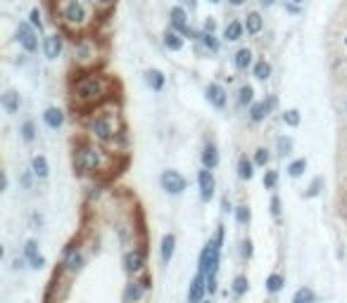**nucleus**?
<instances>
[{
	"label": "nucleus",
	"instance_id": "6e6552de",
	"mask_svg": "<svg viewBox=\"0 0 347 303\" xmlns=\"http://www.w3.org/2000/svg\"><path fill=\"white\" fill-rule=\"evenodd\" d=\"M17 40L22 43V48H24L27 52H36L38 50V38H36V34L31 31L29 24H19L17 26Z\"/></svg>",
	"mask_w": 347,
	"mask_h": 303
},
{
	"label": "nucleus",
	"instance_id": "864d4df0",
	"mask_svg": "<svg viewBox=\"0 0 347 303\" xmlns=\"http://www.w3.org/2000/svg\"><path fill=\"white\" fill-rule=\"evenodd\" d=\"M295 2H302V0H295Z\"/></svg>",
	"mask_w": 347,
	"mask_h": 303
},
{
	"label": "nucleus",
	"instance_id": "e433bc0d",
	"mask_svg": "<svg viewBox=\"0 0 347 303\" xmlns=\"http://www.w3.org/2000/svg\"><path fill=\"white\" fill-rule=\"evenodd\" d=\"M22 138H24L27 142H31V140L36 138V126H34V121H27V124L22 126Z\"/></svg>",
	"mask_w": 347,
	"mask_h": 303
},
{
	"label": "nucleus",
	"instance_id": "dca6fc26",
	"mask_svg": "<svg viewBox=\"0 0 347 303\" xmlns=\"http://www.w3.org/2000/svg\"><path fill=\"white\" fill-rule=\"evenodd\" d=\"M262 26H264L262 14H259V12H247V17H245V31L247 34H250V36H257V34L262 31Z\"/></svg>",
	"mask_w": 347,
	"mask_h": 303
},
{
	"label": "nucleus",
	"instance_id": "393cba45",
	"mask_svg": "<svg viewBox=\"0 0 347 303\" xmlns=\"http://www.w3.org/2000/svg\"><path fill=\"white\" fill-rule=\"evenodd\" d=\"M173 244H176V237H173V234H164V237H162V260H164V263L171 260Z\"/></svg>",
	"mask_w": 347,
	"mask_h": 303
},
{
	"label": "nucleus",
	"instance_id": "49530a36",
	"mask_svg": "<svg viewBox=\"0 0 347 303\" xmlns=\"http://www.w3.org/2000/svg\"><path fill=\"white\" fill-rule=\"evenodd\" d=\"M221 240H224V228H219V230H217V234H214V240H212V244H217V246L221 249Z\"/></svg>",
	"mask_w": 347,
	"mask_h": 303
},
{
	"label": "nucleus",
	"instance_id": "f8f14e48",
	"mask_svg": "<svg viewBox=\"0 0 347 303\" xmlns=\"http://www.w3.org/2000/svg\"><path fill=\"white\" fill-rule=\"evenodd\" d=\"M143 266H145V256L140 251H128L124 256V268L128 272H138V270H143Z\"/></svg>",
	"mask_w": 347,
	"mask_h": 303
},
{
	"label": "nucleus",
	"instance_id": "39448f33",
	"mask_svg": "<svg viewBox=\"0 0 347 303\" xmlns=\"http://www.w3.org/2000/svg\"><path fill=\"white\" fill-rule=\"evenodd\" d=\"M159 185L164 190L166 194H183L186 190V178H183L179 170H164L159 176Z\"/></svg>",
	"mask_w": 347,
	"mask_h": 303
},
{
	"label": "nucleus",
	"instance_id": "412c9836",
	"mask_svg": "<svg viewBox=\"0 0 347 303\" xmlns=\"http://www.w3.org/2000/svg\"><path fill=\"white\" fill-rule=\"evenodd\" d=\"M24 254H27V258L31 260V268H36V270H38V268L46 266V258L36 254V242H34V240L27 242V249H24Z\"/></svg>",
	"mask_w": 347,
	"mask_h": 303
},
{
	"label": "nucleus",
	"instance_id": "5701e85b",
	"mask_svg": "<svg viewBox=\"0 0 347 303\" xmlns=\"http://www.w3.org/2000/svg\"><path fill=\"white\" fill-rule=\"evenodd\" d=\"M81 263H83V258H81V254H79L76 249H72L69 254H67L64 266H67V270H69V272H79V270H81Z\"/></svg>",
	"mask_w": 347,
	"mask_h": 303
},
{
	"label": "nucleus",
	"instance_id": "a19ab883",
	"mask_svg": "<svg viewBox=\"0 0 347 303\" xmlns=\"http://www.w3.org/2000/svg\"><path fill=\"white\" fill-rule=\"evenodd\" d=\"M255 164L257 166H266V164H269V152H266L264 147H259V150L255 152Z\"/></svg>",
	"mask_w": 347,
	"mask_h": 303
},
{
	"label": "nucleus",
	"instance_id": "f3484780",
	"mask_svg": "<svg viewBox=\"0 0 347 303\" xmlns=\"http://www.w3.org/2000/svg\"><path fill=\"white\" fill-rule=\"evenodd\" d=\"M62 52V36H48L46 38V57L48 60H57Z\"/></svg>",
	"mask_w": 347,
	"mask_h": 303
},
{
	"label": "nucleus",
	"instance_id": "7ed1b4c3",
	"mask_svg": "<svg viewBox=\"0 0 347 303\" xmlns=\"http://www.w3.org/2000/svg\"><path fill=\"white\" fill-rule=\"evenodd\" d=\"M217 270H219V246L210 242L200 254V272H205L207 277H214Z\"/></svg>",
	"mask_w": 347,
	"mask_h": 303
},
{
	"label": "nucleus",
	"instance_id": "1a4fd4ad",
	"mask_svg": "<svg viewBox=\"0 0 347 303\" xmlns=\"http://www.w3.org/2000/svg\"><path fill=\"white\" fill-rule=\"evenodd\" d=\"M198 182H200V196H202V202H210L212 196H214V188H217L212 170L210 168H202L200 173H198Z\"/></svg>",
	"mask_w": 347,
	"mask_h": 303
},
{
	"label": "nucleus",
	"instance_id": "3c124183",
	"mask_svg": "<svg viewBox=\"0 0 347 303\" xmlns=\"http://www.w3.org/2000/svg\"><path fill=\"white\" fill-rule=\"evenodd\" d=\"M93 2H98V5H112L114 0H93Z\"/></svg>",
	"mask_w": 347,
	"mask_h": 303
},
{
	"label": "nucleus",
	"instance_id": "4be33fe9",
	"mask_svg": "<svg viewBox=\"0 0 347 303\" xmlns=\"http://www.w3.org/2000/svg\"><path fill=\"white\" fill-rule=\"evenodd\" d=\"M145 80H147V86H150L152 90H162V88H164V76H162V72H157V69L145 72Z\"/></svg>",
	"mask_w": 347,
	"mask_h": 303
},
{
	"label": "nucleus",
	"instance_id": "7c9ffc66",
	"mask_svg": "<svg viewBox=\"0 0 347 303\" xmlns=\"http://www.w3.org/2000/svg\"><path fill=\"white\" fill-rule=\"evenodd\" d=\"M269 76H271V64L266 62V60H259V62L255 64V78L266 80Z\"/></svg>",
	"mask_w": 347,
	"mask_h": 303
},
{
	"label": "nucleus",
	"instance_id": "79ce46f5",
	"mask_svg": "<svg viewBox=\"0 0 347 303\" xmlns=\"http://www.w3.org/2000/svg\"><path fill=\"white\" fill-rule=\"evenodd\" d=\"M29 19H31V24H34V26H36L38 31L43 28V22H41V12H38V10H31V14H29Z\"/></svg>",
	"mask_w": 347,
	"mask_h": 303
},
{
	"label": "nucleus",
	"instance_id": "473e14b6",
	"mask_svg": "<svg viewBox=\"0 0 347 303\" xmlns=\"http://www.w3.org/2000/svg\"><path fill=\"white\" fill-rule=\"evenodd\" d=\"M247 286H250V284H247V277L245 275H238L236 280H233V294L243 296L247 292Z\"/></svg>",
	"mask_w": 347,
	"mask_h": 303
},
{
	"label": "nucleus",
	"instance_id": "423d86ee",
	"mask_svg": "<svg viewBox=\"0 0 347 303\" xmlns=\"http://www.w3.org/2000/svg\"><path fill=\"white\" fill-rule=\"evenodd\" d=\"M62 17L69 26H81L83 22H86V8H83L79 0H69L62 12Z\"/></svg>",
	"mask_w": 347,
	"mask_h": 303
},
{
	"label": "nucleus",
	"instance_id": "ea45409f",
	"mask_svg": "<svg viewBox=\"0 0 347 303\" xmlns=\"http://www.w3.org/2000/svg\"><path fill=\"white\" fill-rule=\"evenodd\" d=\"M276 182H278V173H276V170H266V176H264V188H266V190H274V188H276Z\"/></svg>",
	"mask_w": 347,
	"mask_h": 303
},
{
	"label": "nucleus",
	"instance_id": "37998d69",
	"mask_svg": "<svg viewBox=\"0 0 347 303\" xmlns=\"http://www.w3.org/2000/svg\"><path fill=\"white\" fill-rule=\"evenodd\" d=\"M321 185H323V180H321V178H316V180H314V182H311V188H309V192H307V196H316V194H319Z\"/></svg>",
	"mask_w": 347,
	"mask_h": 303
},
{
	"label": "nucleus",
	"instance_id": "20e7f679",
	"mask_svg": "<svg viewBox=\"0 0 347 303\" xmlns=\"http://www.w3.org/2000/svg\"><path fill=\"white\" fill-rule=\"evenodd\" d=\"M91 133L102 140V142H110L112 138H114V124H112V116L102 114V116H95L91 121Z\"/></svg>",
	"mask_w": 347,
	"mask_h": 303
},
{
	"label": "nucleus",
	"instance_id": "c756f323",
	"mask_svg": "<svg viewBox=\"0 0 347 303\" xmlns=\"http://www.w3.org/2000/svg\"><path fill=\"white\" fill-rule=\"evenodd\" d=\"M31 170L36 173L38 178H46V176H48V161H46V156H41V154H38V156H34V159H31Z\"/></svg>",
	"mask_w": 347,
	"mask_h": 303
},
{
	"label": "nucleus",
	"instance_id": "8fccbe9b",
	"mask_svg": "<svg viewBox=\"0 0 347 303\" xmlns=\"http://www.w3.org/2000/svg\"><path fill=\"white\" fill-rule=\"evenodd\" d=\"M259 2H262V5H264V8H271V5H274L276 0H259Z\"/></svg>",
	"mask_w": 347,
	"mask_h": 303
},
{
	"label": "nucleus",
	"instance_id": "5fc2aeb1",
	"mask_svg": "<svg viewBox=\"0 0 347 303\" xmlns=\"http://www.w3.org/2000/svg\"><path fill=\"white\" fill-rule=\"evenodd\" d=\"M345 45H347V38H345Z\"/></svg>",
	"mask_w": 347,
	"mask_h": 303
},
{
	"label": "nucleus",
	"instance_id": "cd10ccee",
	"mask_svg": "<svg viewBox=\"0 0 347 303\" xmlns=\"http://www.w3.org/2000/svg\"><path fill=\"white\" fill-rule=\"evenodd\" d=\"M238 176L243 180H250L252 176H255V170H252V161L247 159V156H240L238 159Z\"/></svg>",
	"mask_w": 347,
	"mask_h": 303
},
{
	"label": "nucleus",
	"instance_id": "f704fd0d",
	"mask_svg": "<svg viewBox=\"0 0 347 303\" xmlns=\"http://www.w3.org/2000/svg\"><path fill=\"white\" fill-rule=\"evenodd\" d=\"M200 40L205 43V48H207V50H212V52H217V50H219V43H217V38L212 36L210 31H205V34L200 36Z\"/></svg>",
	"mask_w": 347,
	"mask_h": 303
},
{
	"label": "nucleus",
	"instance_id": "a211bd4d",
	"mask_svg": "<svg viewBox=\"0 0 347 303\" xmlns=\"http://www.w3.org/2000/svg\"><path fill=\"white\" fill-rule=\"evenodd\" d=\"M202 166H205V168H210V170L219 166V152H217L214 144H207V147L202 150Z\"/></svg>",
	"mask_w": 347,
	"mask_h": 303
},
{
	"label": "nucleus",
	"instance_id": "0eeeda50",
	"mask_svg": "<svg viewBox=\"0 0 347 303\" xmlns=\"http://www.w3.org/2000/svg\"><path fill=\"white\" fill-rule=\"evenodd\" d=\"M171 26L179 31V34H183V36H191V38H200L202 34H195L193 28H188V14H186V10L183 8H171Z\"/></svg>",
	"mask_w": 347,
	"mask_h": 303
},
{
	"label": "nucleus",
	"instance_id": "2f4dec72",
	"mask_svg": "<svg viewBox=\"0 0 347 303\" xmlns=\"http://www.w3.org/2000/svg\"><path fill=\"white\" fill-rule=\"evenodd\" d=\"M252 100H255V90H252V86H243V88H240V98H238L240 107L252 104Z\"/></svg>",
	"mask_w": 347,
	"mask_h": 303
},
{
	"label": "nucleus",
	"instance_id": "ddd939ff",
	"mask_svg": "<svg viewBox=\"0 0 347 303\" xmlns=\"http://www.w3.org/2000/svg\"><path fill=\"white\" fill-rule=\"evenodd\" d=\"M43 121H46V126H48V128H53V130L62 128V124H64L62 109H57V107L46 109V114H43Z\"/></svg>",
	"mask_w": 347,
	"mask_h": 303
},
{
	"label": "nucleus",
	"instance_id": "9b49d317",
	"mask_svg": "<svg viewBox=\"0 0 347 303\" xmlns=\"http://www.w3.org/2000/svg\"><path fill=\"white\" fill-rule=\"evenodd\" d=\"M207 100H210L217 109L226 107V90H224V86H219V83H210V86H207Z\"/></svg>",
	"mask_w": 347,
	"mask_h": 303
},
{
	"label": "nucleus",
	"instance_id": "b1692460",
	"mask_svg": "<svg viewBox=\"0 0 347 303\" xmlns=\"http://www.w3.org/2000/svg\"><path fill=\"white\" fill-rule=\"evenodd\" d=\"M183 34H179V31H166L164 34V45L166 48H169V50H173V52H176V50H181L183 48Z\"/></svg>",
	"mask_w": 347,
	"mask_h": 303
},
{
	"label": "nucleus",
	"instance_id": "c85d7f7f",
	"mask_svg": "<svg viewBox=\"0 0 347 303\" xmlns=\"http://www.w3.org/2000/svg\"><path fill=\"white\" fill-rule=\"evenodd\" d=\"M314 301H316V294L311 292L309 286H302V289H297L295 296H292V303H314Z\"/></svg>",
	"mask_w": 347,
	"mask_h": 303
},
{
	"label": "nucleus",
	"instance_id": "2eb2a0df",
	"mask_svg": "<svg viewBox=\"0 0 347 303\" xmlns=\"http://www.w3.org/2000/svg\"><path fill=\"white\" fill-rule=\"evenodd\" d=\"M145 289H147V280H145V282H133V284H128L126 292H124V301H126V303L140 301V296H143Z\"/></svg>",
	"mask_w": 347,
	"mask_h": 303
},
{
	"label": "nucleus",
	"instance_id": "72a5a7b5",
	"mask_svg": "<svg viewBox=\"0 0 347 303\" xmlns=\"http://www.w3.org/2000/svg\"><path fill=\"white\" fill-rule=\"evenodd\" d=\"M304 168H307V159H297V161H292L290 166H288V173H290L292 178H297V176L304 173Z\"/></svg>",
	"mask_w": 347,
	"mask_h": 303
},
{
	"label": "nucleus",
	"instance_id": "de8ad7c7",
	"mask_svg": "<svg viewBox=\"0 0 347 303\" xmlns=\"http://www.w3.org/2000/svg\"><path fill=\"white\" fill-rule=\"evenodd\" d=\"M205 31H214V22H212V19H207V22H205Z\"/></svg>",
	"mask_w": 347,
	"mask_h": 303
},
{
	"label": "nucleus",
	"instance_id": "6ab92c4d",
	"mask_svg": "<svg viewBox=\"0 0 347 303\" xmlns=\"http://www.w3.org/2000/svg\"><path fill=\"white\" fill-rule=\"evenodd\" d=\"M243 31H245V24H240L238 19H233V22H229L226 28H224V38L231 40V43H233V40H240V38H243Z\"/></svg>",
	"mask_w": 347,
	"mask_h": 303
},
{
	"label": "nucleus",
	"instance_id": "603ef678",
	"mask_svg": "<svg viewBox=\"0 0 347 303\" xmlns=\"http://www.w3.org/2000/svg\"><path fill=\"white\" fill-rule=\"evenodd\" d=\"M210 2H221V0H210Z\"/></svg>",
	"mask_w": 347,
	"mask_h": 303
},
{
	"label": "nucleus",
	"instance_id": "bb28decb",
	"mask_svg": "<svg viewBox=\"0 0 347 303\" xmlns=\"http://www.w3.org/2000/svg\"><path fill=\"white\" fill-rule=\"evenodd\" d=\"M266 114H269V104H266V102H257V104H252V107H250V118H252L255 124L264 121Z\"/></svg>",
	"mask_w": 347,
	"mask_h": 303
},
{
	"label": "nucleus",
	"instance_id": "4c0bfd02",
	"mask_svg": "<svg viewBox=\"0 0 347 303\" xmlns=\"http://www.w3.org/2000/svg\"><path fill=\"white\" fill-rule=\"evenodd\" d=\"M283 121L288 126H292V128L300 126V112H297V109H288V112L283 114Z\"/></svg>",
	"mask_w": 347,
	"mask_h": 303
},
{
	"label": "nucleus",
	"instance_id": "a18cd8bd",
	"mask_svg": "<svg viewBox=\"0 0 347 303\" xmlns=\"http://www.w3.org/2000/svg\"><path fill=\"white\" fill-rule=\"evenodd\" d=\"M243 256H245V258H250V256H252V242H250V240L243 242Z\"/></svg>",
	"mask_w": 347,
	"mask_h": 303
},
{
	"label": "nucleus",
	"instance_id": "f03ea898",
	"mask_svg": "<svg viewBox=\"0 0 347 303\" xmlns=\"http://www.w3.org/2000/svg\"><path fill=\"white\" fill-rule=\"evenodd\" d=\"M76 98L83 100V102H95V100L100 98L102 92H105V86H102L100 76H88V78H83L79 86H76Z\"/></svg>",
	"mask_w": 347,
	"mask_h": 303
},
{
	"label": "nucleus",
	"instance_id": "c03bdc74",
	"mask_svg": "<svg viewBox=\"0 0 347 303\" xmlns=\"http://www.w3.org/2000/svg\"><path fill=\"white\" fill-rule=\"evenodd\" d=\"M271 214H274L276 218L281 216V199H278V196H274V199H271Z\"/></svg>",
	"mask_w": 347,
	"mask_h": 303
},
{
	"label": "nucleus",
	"instance_id": "a878e982",
	"mask_svg": "<svg viewBox=\"0 0 347 303\" xmlns=\"http://www.w3.org/2000/svg\"><path fill=\"white\" fill-rule=\"evenodd\" d=\"M283 284H285V280L278 275V272L266 277V292H269V294H278V292L283 289Z\"/></svg>",
	"mask_w": 347,
	"mask_h": 303
},
{
	"label": "nucleus",
	"instance_id": "09e8293b",
	"mask_svg": "<svg viewBox=\"0 0 347 303\" xmlns=\"http://www.w3.org/2000/svg\"><path fill=\"white\" fill-rule=\"evenodd\" d=\"M231 5H233V8H240V5H245L247 0H229Z\"/></svg>",
	"mask_w": 347,
	"mask_h": 303
},
{
	"label": "nucleus",
	"instance_id": "6e6d98bb",
	"mask_svg": "<svg viewBox=\"0 0 347 303\" xmlns=\"http://www.w3.org/2000/svg\"><path fill=\"white\" fill-rule=\"evenodd\" d=\"M200 303H202V301H200Z\"/></svg>",
	"mask_w": 347,
	"mask_h": 303
},
{
	"label": "nucleus",
	"instance_id": "9d476101",
	"mask_svg": "<svg viewBox=\"0 0 347 303\" xmlns=\"http://www.w3.org/2000/svg\"><path fill=\"white\" fill-rule=\"evenodd\" d=\"M205 289H207V275L200 272V275L193 277L191 289H188V303H200L202 296H205Z\"/></svg>",
	"mask_w": 347,
	"mask_h": 303
},
{
	"label": "nucleus",
	"instance_id": "4468645a",
	"mask_svg": "<svg viewBox=\"0 0 347 303\" xmlns=\"http://www.w3.org/2000/svg\"><path fill=\"white\" fill-rule=\"evenodd\" d=\"M19 104H22V98H19L17 90H8V92L3 95V109H5L8 114H17Z\"/></svg>",
	"mask_w": 347,
	"mask_h": 303
},
{
	"label": "nucleus",
	"instance_id": "aec40b11",
	"mask_svg": "<svg viewBox=\"0 0 347 303\" xmlns=\"http://www.w3.org/2000/svg\"><path fill=\"white\" fill-rule=\"evenodd\" d=\"M233 64H236V69L245 72L247 66L252 64V50H250V48H240L236 52V57H233Z\"/></svg>",
	"mask_w": 347,
	"mask_h": 303
},
{
	"label": "nucleus",
	"instance_id": "c9c22d12",
	"mask_svg": "<svg viewBox=\"0 0 347 303\" xmlns=\"http://www.w3.org/2000/svg\"><path fill=\"white\" fill-rule=\"evenodd\" d=\"M250 218H252L250 208H247V206H238V208H236V220H238V223L247 225V223H250Z\"/></svg>",
	"mask_w": 347,
	"mask_h": 303
},
{
	"label": "nucleus",
	"instance_id": "58836bf2",
	"mask_svg": "<svg viewBox=\"0 0 347 303\" xmlns=\"http://www.w3.org/2000/svg\"><path fill=\"white\" fill-rule=\"evenodd\" d=\"M292 152V140L290 138H278V154L285 156V154H290Z\"/></svg>",
	"mask_w": 347,
	"mask_h": 303
},
{
	"label": "nucleus",
	"instance_id": "f257e3e1",
	"mask_svg": "<svg viewBox=\"0 0 347 303\" xmlns=\"http://www.w3.org/2000/svg\"><path fill=\"white\" fill-rule=\"evenodd\" d=\"M102 161H105V154L102 150H98L95 144H81L76 154H74V166L83 173H93V170H98L102 166Z\"/></svg>",
	"mask_w": 347,
	"mask_h": 303
}]
</instances>
